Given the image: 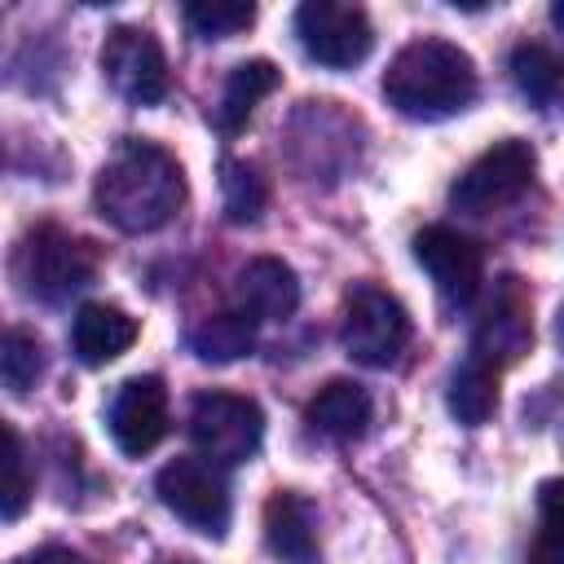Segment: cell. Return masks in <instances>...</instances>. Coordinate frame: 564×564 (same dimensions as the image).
Returning <instances> with one entry per match:
<instances>
[{
  "label": "cell",
  "mask_w": 564,
  "mask_h": 564,
  "mask_svg": "<svg viewBox=\"0 0 564 564\" xmlns=\"http://www.w3.org/2000/svg\"><path fill=\"white\" fill-rule=\"evenodd\" d=\"M234 308L251 322H282L300 308V282L295 269L278 256H256L234 278Z\"/></svg>",
  "instance_id": "cell-13"
},
{
  "label": "cell",
  "mask_w": 564,
  "mask_h": 564,
  "mask_svg": "<svg viewBox=\"0 0 564 564\" xmlns=\"http://www.w3.org/2000/svg\"><path fill=\"white\" fill-rule=\"evenodd\" d=\"M110 436L128 458L150 454L163 436H167V388L159 375H137L128 379L115 401H110Z\"/></svg>",
  "instance_id": "cell-12"
},
{
  "label": "cell",
  "mask_w": 564,
  "mask_h": 564,
  "mask_svg": "<svg viewBox=\"0 0 564 564\" xmlns=\"http://www.w3.org/2000/svg\"><path fill=\"white\" fill-rule=\"evenodd\" d=\"M533 564H564V560H560V555H538Z\"/></svg>",
  "instance_id": "cell-28"
},
{
  "label": "cell",
  "mask_w": 564,
  "mask_h": 564,
  "mask_svg": "<svg viewBox=\"0 0 564 564\" xmlns=\"http://www.w3.org/2000/svg\"><path fill=\"white\" fill-rule=\"evenodd\" d=\"M163 564H194V560H163Z\"/></svg>",
  "instance_id": "cell-30"
},
{
  "label": "cell",
  "mask_w": 564,
  "mask_h": 564,
  "mask_svg": "<svg viewBox=\"0 0 564 564\" xmlns=\"http://www.w3.org/2000/svg\"><path fill=\"white\" fill-rule=\"evenodd\" d=\"M533 172H538L533 145L520 137H507L463 167V176L449 185V207L467 212V216H489V212L516 203L533 185Z\"/></svg>",
  "instance_id": "cell-6"
},
{
  "label": "cell",
  "mask_w": 564,
  "mask_h": 564,
  "mask_svg": "<svg viewBox=\"0 0 564 564\" xmlns=\"http://www.w3.org/2000/svg\"><path fill=\"white\" fill-rule=\"evenodd\" d=\"M264 546L282 564H317V511L295 489H278L264 502Z\"/></svg>",
  "instance_id": "cell-14"
},
{
  "label": "cell",
  "mask_w": 564,
  "mask_h": 564,
  "mask_svg": "<svg viewBox=\"0 0 564 564\" xmlns=\"http://www.w3.org/2000/svg\"><path fill=\"white\" fill-rule=\"evenodd\" d=\"M181 18L198 40H229L256 22V4H247V0H194L181 9Z\"/></svg>",
  "instance_id": "cell-22"
},
{
  "label": "cell",
  "mask_w": 564,
  "mask_h": 564,
  "mask_svg": "<svg viewBox=\"0 0 564 564\" xmlns=\"http://www.w3.org/2000/svg\"><path fill=\"white\" fill-rule=\"evenodd\" d=\"M370 414H375L370 392H366L361 383H352V379H330V383L308 401V410H304L308 427L322 432L326 441H357V436H366Z\"/></svg>",
  "instance_id": "cell-17"
},
{
  "label": "cell",
  "mask_w": 564,
  "mask_h": 564,
  "mask_svg": "<svg viewBox=\"0 0 564 564\" xmlns=\"http://www.w3.org/2000/svg\"><path fill=\"white\" fill-rule=\"evenodd\" d=\"M185 344H189V352H194L198 361L225 366V361H238V357H247V352L256 348V322L242 317L238 308L212 313V317H203L198 326H189Z\"/></svg>",
  "instance_id": "cell-18"
},
{
  "label": "cell",
  "mask_w": 564,
  "mask_h": 564,
  "mask_svg": "<svg viewBox=\"0 0 564 564\" xmlns=\"http://www.w3.org/2000/svg\"><path fill=\"white\" fill-rule=\"evenodd\" d=\"M154 494L176 520L207 538H220L229 529V480L207 458H172L154 476Z\"/></svg>",
  "instance_id": "cell-8"
},
{
  "label": "cell",
  "mask_w": 564,
  "mask_h": 564,
  "mask_svg": "<svg viewBox=\"0 0 564 564\" xmlns=\"http://www.w3.org/2000/svg\"><path fill=\"white\" fill-rule=\"evenodd\" d=\"M538 516H542L546 542L564 551V480H542L538 485Z\"/></svg>",
  "instance_id": "cell-25"
},
{
  "label": "cell",
  "mask_w": 564,
  "mask_h": 564,
  "mask_svg": "<svg viewBox=\"0 0 564 564\" xmlns=\"http://www.w3.org/2000/svg\"><path fill=\"white\" fill-rule=\"evenodd\" d=\"M551 22L564 31V0H560V4H551Z\"/></svg>",
  "instance_id": "cell-27"
},
{
  "label": "cell",
  "mask_w": 564,
  "mask_h": 564,
  "mask_svg": "<svg viewBox=\"0 0 564 564\" xmlns=\"http://www.w3.org/2000/svg\"><path fill=\"white\" fill-rule=\"evenodd\" d=\"M282 70L269 62V57H251V62H238L212 106V128L225 132V137H238L247 128V119L256 115V106L278 88Z\"/></svg>",
  "instance_id": "cell-15"
},
{
  "label": "cell",
  "mask_w": 564,
  "mask_h": 564,
  "mask_svg": "<svg viewBox=\"0 0 564 564\" xmlns=\"http://www.w3.org/2000/svg\"><path fill=\"white\" fill-rule=\"evenodd\" d=\"M414 260L427 269L436 291L449 304H471L485 282V251L476 238L449 229V225H423L414 234Z\"/></svg>",
  "instance_id": "cell-11"
},
{
  "label": "cell",
  "mask_w": 564,
  "mask_h": 564,
  "mask_svg": "<svg viewBox=\"0 0 564 564\" xmlns=\"http://www.w3.org/2000/svg\"><path fill=\"white\" fill-rule=\"evenodd\" d=\"M511 84L533 101V106H546L555 101V93L564 88V57L538 40L529 44H516L511 48Z\"/></svg>",
  "instance_id": "cell-20"
},
{
  "label": "cell",
  "mask_w": 564,
  "mask_h": 564,
  "mask_svg": "<svg viewBox=\"0 0 564 564\" xmlns=\"http://www.w3.org/2000/svg\"><path fill=\"white\" fill-rule=\"evenodd\" d=\"M13 564H88V560L79 551H70V546H40V551L18 555Z\"/></svg>",
  "instance_id": "cell-26"
},
{
  "label": "cell",
  "mask_w": 564,
  "mask_h": 564,
  "mask_svg": "<svg viewBox=\"0 0 564 564\" xmlns=\"http://www.w3.org/2000/svg\"><path fill=\"white\" fill-rule=\"evenodd\" d=\"M93 203L97 216L119 234H154L181 212L185 172L163 145L123 137L93 181Z\"/></svg>",
  "instance_id": "cell-1"
},
{
  "label": "cell",
  "mask_w": 564,
  "mask_h": 564,
  "mask_svg": "<svg viewBox=\"0 0 564 564\" xmlns=\"http://www.w3.org/2000/svg\"><path fill=\"white\" fill-rule=\"evenodd\" d=\"M476 62L449 40H414L383 70V97L405 119H449L476 101Z\"/></svg>",
  "instance_id": "cell-2"
},
{
  "label": "cell",
  "mask_w": 564,
  "mask_h": 564,
  "mask_svg": "<svg viewBox=\"0 0 564 564\" xmlns=\"http://www.w3.org/2000/svg\"><path fill=\"white\" fill-rule=\"evenodd\" d=\"M445 405L458 423L467 427H480L494 410H498V370L467 357L454 375H449V392H445Z\"/></svg>",
  "instance_id": "cell-19"
},
{
  "label": "cell",
  "mask_w": 564,
  "mask_h": 564,
  "mask_svg": "<svg viewBox=\"0 0 564 564\" xmlns=\"http://www.w3.org/2000/svg\"><path fill=\"white\" fill-rule=\"evenodd\" d=\"M344 352L370 370H388L401 361L410 344V317L397 295H388L375 282H357L344 295V326H339Z\"/></svg>",
  "instance_id": "cell-4"
},
{
  "label": "cell",
  "mask_w": 564,
  "mask_h": 564,
  "mask_svg": "<svg viewBox=\"0 0 564 564\" xmlns=\"http://www.w3.org/2000/svg\"><path fill=\"white\" fill-rule=\"evenodd\" d=\"M295 40L300 48L326 66V70H348L370 57L375 48V26L361 4L344 0H304L295 9Z\"/></svg>",
  "instance_id": "cell-7"
},
{
  "label": "cell",
  "mask_w": 564,
  "mask_h": 564,
  "mask_svg": "<svg viewBox=\"0 0 564 564\" xmlns=\"http://www.w3.org/2000/svg\"><path fill=\"white\" fill-rule=\"evenodd\" d=\"M189 441H194L198 458H207L216 467H238L260 449L264 414L251 397L220 392V388L198 392L189 405Z\"/></svg>",
  "instance_id": "cell-5"
},
{
  "label": "cell",
  "mask_w": 564,
  "mask_h": 564,
  "mask_svg": "<svg viewBox=\"0 0 564 564\" xmlns=\"http://www.w3.org/2000/svg\"><path fill=\"white\" fill-rule=\"evenodd\" d=\"M220 203H225V216L234 225H251L269 207V185H264V176L251 163L225 159L220 163Z\"/></svg>",
  "instance_id": "cell-21"
},
{
  "label": "cell",
  "mask_w": 564,
  "mask_h": 564,
  "mask_svg": "<svg viewBox=\"0 0 564 564\" xmlns=\"http://www.w3.org/2000/svg\"><path fill=\"white\" fill-rule=\"evenodd\" d=\"M560 344H564V308H560Z\"/></svg>",
  "instance_id": "cell-29"
},
{
  "label": "cell",
  "mask_w": 564,
  "mask_h": 564,
  "mask_svg": "<svg viewBox=\"0 0 564 564\" xmlns=\"http://www.w3.org/2000/svg\"><path fill=\"white\" fill-rule=\"evenodd\" d=\"M101 70L132 106H154L167 97V57L145 26H115L101 44Z\"/></svg>",
  "instance_id": "cell-9"
},
{
  "label": "cell",
  "mask_w": 564,
  "mask_h": 564,
  "mask_svg": "<svg viewBox=\"0 0 564 564\" xmlns=\"http://www.w3.org/2000/svg\"><path fill=\"white\" fill-rule=\"evenodd\" d=\"M97 247L62 225H35L18 238L9 273L26 300L40 304H66L97 278Z\"/></svg>",
  "instance_id": "cell-3"
},
{
  "label": "cell",
  "mask_w": 564,
  "mask_h": 564,
  "mask_svg": "<svg viewBox=\"0 0 564 564\" xmlns=\"http://www.w3.org/2000/svg\"><path fill=\"white\" fill-rule=\"evenodd\" d=\"M137 344V317L119 304H84L70 322V348L84 366H106Z\"/></svg>",
  "instance_id": "cell-16"
},
{
  "label": "cell",
  "mask_w": 564,
  "mask_h": 564,
  "mask_svg": "<svg viewBox=\"0 0 564 564\" xmlns=\"http://www.w3.org/2000/svg\"><path fill=\"white\" fill-rule=\"evenodd\" d=\"M0 375H4V388H9L13 397L31 392L35 379L44 375V344H40L31 330L9 326V330H4V344H0Z\"/></svg>",
  "instance_id": "cell-23"
},
{
  "label": "cell",
  "mask_w": 564,
  "mask_h": 564,
  "mask_svg": "<svg viewBox=\"0 0 564 564\" xmlns=\"http://www.w3.org/2000/svg\"><path fill=\"white\" fill-rule=\"evenodd\" d=\"M31 498V480H26V449H22V436L4 423V520H18L22 507Z\"/></svg>",
  "instance_id": "cell-24"
},
{
  "label": "cell",
  "mask_w": 564,
  "mask_h": 564,
  "mask_svg": "<svg viewBox=\"0 0 564 564\" xmlns=\"http://www.w3.org/2000/svg\"><path fill=\"white\" fill-rule=\"evenodd\" d=\"M529 348H533V300H529V286L520 278H502L494 300L485 304L476 330H471L467 357L502 370V366H516Z\"/></svg>",
  "instance_id": "cell-10"
}]
</instances>
